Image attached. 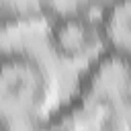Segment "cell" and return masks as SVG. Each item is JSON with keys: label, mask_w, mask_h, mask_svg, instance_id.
Masks as SVG:
<instances>
[{"label": "cell", "mask_w": 131, "mask_h": 131, "mask_svg": "<svg viewBox=\"0 0 131 131\" xmlns=\"http://www.w3.org/2000/svg\"><path fill=\"white\" fill-rule=\"evenodd\" d=\"M18 131H131L129 55L98 53L66 106Z\"/></svg>", "instance_id": "6da1fadb"}, {"label": "cell", "mask_w": 131, "mask_h": 131, "mask_svg": "<svg viewBox=\"0 0 131 131\" xmlns=\"http://www.w3.org/2000/svg\"><path fill=\"white\" fill-rule=\"evenodd\" d=\"M53 78L25 49L0 51V131H16L49 115Z\"/></svg>", "instance_id": "7a4b0ae2"}, {"label": "cell", "mask_w": 131, "mask_h": 131, "mask_svg": "<svg viewBox=\"0 0 131 131\" xmlns=\"http://www.w3.org/2000/svg\"><path fill=\"white\" fill-rule=\"evenodd\" d=\"M49 45L63 59L96 57L106 51L96 16L76 14L49 20Z\"/></svg>", "instance_id": "3957f363"}, {"label": "cell", "mask_w": 131, "mask_h": 131, "mask_svg": "<svg viewBox=\"0 0 131 131\" xmlns=\"http://www.w3.org/2000/svg\"><path fill=\"white\" fill-rule=\"evenodd\" d=\"M106 0H0V23L6 27L53 20L61 16L94 14Z\"/></svg>", "instance_id": "277c9868"}, {"label": "cell", "mask_w": 131, "mask_h": 131, "mask_svg": "<svg viewBox=\"0 0 131 131\" xmlns=\"http://www.w3.org/2000/svg\"><path fill=\"white\" fill-rule=\"evenodd\" d=\"M98 27L104 49L129 55L131 49V0H106L98 10Z\"/></svg>", "instance_id": "5b68a950"}]
</instances>
